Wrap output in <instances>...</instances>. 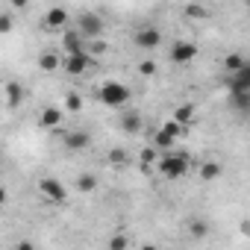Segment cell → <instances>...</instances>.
<instances>
[{
  "label": "cell",
  "mask_w": 250,
  "mask_h": 250,
  "mask_svg": "<svg viewBox=\"0 0 250 250\" xmlns=\"http://www.w3.org/2000/svg\"><path fill=\"white\" fill-rule=\"evenodd\" d=\"M188 168H191V159L186 153H165V156L156 159V171L165 180H180V177L188 174Z\"/></svg>",
  "instance_id": "1"
},
{
  "label": "cell",
  "mask_w": 250,
  "mask_h": 250,
  "mask_svg": "<svg viewBox=\"0 0 250 250\" xmlns=\"http://www.w3.org/2000/svg\"><path fill=\"white\" fill-rule=\"evenodd\" d=\"M97 94H100V103H106V106H124V103L130 100V88L124 85V83H118V80L103 83Z\"/></svg>",
  "instance_id": "2"
},
{
  "label": "cell",
  "mask_w": 250,
  "mask_h": 250,
  "mask_svg": "<svg viewBox=\"0 0 250 250\" xmlns=\"http://www.w3.org/2000/svg\"><path fill=\"white\" fill-rule=\"evenodd\" d=\"M77 33L85 39V44L88 42H97L103 36V18L94 15V12H83L80 15V24H77Z\"/></svg>",
  "instance_id": "3"
},
{
  "label": "cell",
  "mask_w": 250,
  "mask_h": 250,
  "mask_svg": "<svg viewBox=\"0 0 250 250\" xmlns=\"http://www.w3.org/2000/svg\"><path fill=\"white\" fill-rule=\"evenodd\" d=\"M39 194H42L44 200H50V203H65V197H68L65 186H62L59 180H53V177L39 180Z\"/></svg>",
  "instance_id": "4"
},
{
  "label": "cell",
  "mask_w": 250,
  "mask_h": 250,
  "mask_svg": "<svg viewBox=\"0 0 250 250\" xmlns=\"http://www.w3.org/2000/svg\"><path fill=\"white\" fill-rule=\"evenodd\" d=\"M91 56L88 53H77V56H62V68L59 71H65V74H71V77H83L88 68H91Z\"/></svg>",
  "instance_id": "5"
},
{
  "label": "cell",
  "mask_w": 250,
  "mask_h": 250,
  "mask_svg": "<svg viewBox=\"0 0 250 250\" xmlns=\"http://www.w3.org/2000/svg\"><path fill=\"white\" fill-rule=\"evenodd\" d=\"M133 42H136V47H142V50H156V47L162 44V33H159L156 27H139L136 36H133Z\"/></svg>",
  "instance_id": "6"
},
{
  "label": "cell",
  "mask_w": 250,
  "mask_h": 250,
  "mask_svg": "<svg viewBox=\"0 0 250 250\" xmlns=\"http://www.w3.org/2000/svg\"><path fill=\"white\" fill-rule=\"evenodd\" d=\"M194 56H197V44H194V42H174V47H171V62L188 65V62H194Z\"/></svg>",
  "instance_id": "7"
},
{
  "label": "cell",
  "mask_w": 250,
  "mask_h": 250,
  "mask_svg": "<svg viewBox=\"0 0 250 250\" xmlns=\"http://www.w3.org/2000/svg\"><path fill=\"white\" fill-rule=\"evenodd\" d=\"M65 24H68V9L50 6V9L44 12V27H47L50 33H65Z\"/></svg>",
  "instance_id": "8"
},
{
  "label": "cell",
  "mask_w": 250,
  "mask_h": 250,
  "mask_svg": "<svg viewBox=\"0 0 250 250\" xmlns=\"http://www.w3.org/2000/svg\"><path fill=\"white\" fill-rule=\"evenodd\" d=\"M85 39L77 33V30H65L62 33V50H65V56H77V53H85Z\"/></svg>",
  "instance_id": "9"
},
{
  "label": "cell",
  "mask_w": 250,
  "mask_h": 250,
  "mask_svg": "<svg viewBox=\"0 0 250 250\" xmlns=\"http://www.w3.org/2000/svg\"><path fill=\"white\" fill-rule=\"evenodd\" d=\"M59 68H62V53L47 50V53H42V56H39V71L53 74V71H59Z\"/></svg>",
  "instance_id": "10"
},
{
  "label": "cell",
  "mask_w": 250,
  "mask_h": 250,
  "mask_svg": "<svg viewBox=\"0 0 250 250\" xmlns=\"http://www.w3.org/2000/svg\"><path fill=\"white\" fill-rule=\"evenodd\" d=\"M62 115H65V112H62L59 106H47V109L42 112V118H39V121H42V127H47V130H56L59 124H62Z\"/></svg>",
  "instance_id": "11"
},
{
  "label": "cell",
  "mask_w": 250,
  "mask_h": 250,
  "mask_svg": "<svg viewBox=\"0 0 250 250\" xmlns=\"http://www.w3.org/2000/svg\"><path fill=\"white\" fill-rule=\"evenodd\" d=\"M21 100H24V85H21L18 80L6 83V106L15 109V106H21Z\"/></svg>",
  "instance_id": "12"
},
{
  "label": "cell",
  "mask_w": 250,
  "mask_h": 250,
  "mask_svg": "<svg viewBox=\"0 0 250 250\" xmlns=\"http://www.w3.org/2000/svg\"><path fill=\"white\" fill-rule=\"evenodd\" d=\"M88 142H91V136H88V133H83V130H77V133H68V136H65V147H68V150H85V147H88Z\"/></svg>",
  "instance_id": "13"
},
{
  "label": "cell",
  "mask_w": 250,
  "mask_h": 250,
  "mask_svg": "<svg viewBox=\"0 0 250 250\" xmlns=\"http://www.w3.org/2000/svg\"><path fill=\"white\" fill-rule=\"evenodd\" d=\"M229 88H238V91H250V65L238 68L229 80Z\"/></svg>",
  "instance_id": "14"
},
{
  "label": "cell",
  "mask_w": 250,
  "mask_h": 250,
  "mask_svg": "<svg viewBox=\"0 0 250 250\" xmlns=\"http://www.w3.org/2000/svg\"><path fill=\"white\" fill-rule=\"evenodd\" d=\"M171 121H177L180 124V127H191V124H194V106H177L174 109V115H171Z\"/></svg>",
  "instance_id": "15"
},
{
  "label": "cell",
  "mask_w": 250,
  "mask_h": 250,
  "mask_svg": "<svg viewBox=\"0 0 250 250\" xmlns=\"http://www.w3.org/2000/svg\"><path fill=\"white\" fill-rule=\"evenodd\" d=\"M121 130L136 136V133L142 130V115H139V112H127V115H121Z\"/></svg>",
  "instance_id": "16"
},
{
  "label": "cell",
  "mask_w": 250,
  "mask_h": 250,
  "mask_svg": "<svg viewBox=\"0 0 250 250\" xmlns=\"http://www.w3.org/2000/svg\"><path fill=\"white\" fill-rule=\"evenodd\" d=\"M229 100L238 112H247L250 109V91H238V88H229Z\"/></svg>",
  "instance_id": "17"
},
{
  "label": "cell",
  "mask_w": 250,
  "mask_h": 250,
  "mask_svg": "<svg viewBox=\"0 0 250 250\" xmlns=\"http://www.w3.org/2000/svg\"><path fill=\"white\" fill-rule=\"evenodd\" d=\"M174 145H177V142H174L165 130H156V133H153V142H150V147H153V150H171Z\"/></svg>",
  "instance_id": "18"
},
{
  "label": "cell",
  "mask_w": 250,
  "mask_h": 250,
  "mask_svg": "<svg viewBox=\"0 0 250 250\" xmlns=\"http://www.w3.org/2000/svg\"><path fill=\"white\" fill-rule=\"evenodd\" d=\"M109 250H127L130 247V235L127 232H115V235H109V244H106Z\"/></svg>",
  "instance_id": "19"
},
{
  "label": "cell",
  "mask_w": 250,
  "mask_h": 250,
  "mask_svg": "<svg viewBox=\"0 0 250 250\" xmlns=\"http://www.w3.org/2000/svg\"><path fill=\"white\" fill-rule=\"evenodd\" d=\"M215 177H221V165H218V162L200 165V180H215Z\"/></svg>",
  "instance_id": "20"
},
{
  "label": "cell",
  "mask_w": 250,
  "mask_h": 250,
  "mask_svg": "<svg viewBox=\"0 0 250 250\" xmlns=\"http://www.w3.org/2000/svg\"><path fill=\"white\" fill-rule=\"evenodd\" d=\"M162 130H165V133H168V136H171L174 142H180V139L186 136V127H180L177 121H165V127H162Z\"/></svg>",
  "instance_id": "21"
},
{
  "label": "cell",
  "mask_w": 250,
  "mask_h": 250,
  "mask_svg": "<svg viewBox=\"0 0 250 250\" xmlns=\"http://www.w3.org/2000/svg\"><path fill=\"white\" fill-rule=\"evenodd\" d=\"M244 65H247V62H244V56H238V53H229V56H227V62H224V68H227L229 74H235V71H238V68H244Z\"/></svg>",
  "instance_id": "22"
},
{
  "label": "cell",
  "mask_w": 250,
  "mask_h": 250,
  "mask_svg": "<svg viewBox=\"0 0 250 250\" xmlns=\"http://www.w3.org/2000/svg\"><path fill=\"white\" fill-rule=\"evenodd\" d=\"M77 188H80V191H94V188H97V177H94V174H83V177L77 180Z\"/></svg>",
  "instance_id": "23"
},
{
  "label": "cell",
  "mask_w": 250,
  "mask_h": 250,
  "mask_svg": "<svg viewBox=\"0 0 250 250\" xmlns=\"http://www.w3.org/2000/svg\"><path fill=\"white\" fill-rule=\"evenodd\" d=\"M65 109H68V112H80V109H83V97H80L77 91H71V94L65 97Z\"/></svg>",
  "instance_id": "24"
},
{
  "label": "cell",
  "mask_w": 250,
  "mask_h": 250,
  "mask_svg": "<svg viewBox=\"0 0 250 250\" xmlns=\"http://www.w3.org/2000/svg\"><path fill=\"white\" fill-rule=\"evenodd\" d=\"M206 232H209V224L206 221H191V235L194 238H203Z\"/></svg>",
  "instance_id": "25"
},
{
  "label": "cell",
  "mask_w": 250,
  "mask_h": 250,
  "mask_svg": "<svg viewBox=\"0 0 250 250\" xmlns=\"http://www.w3.org/2000/svg\"><path fill=\"white\" fill-rule=\"evenodd\" d=\"M124 162H127V153H124V150H109V165H124Z\"/></svg>",
  "instance_id": "26"
},
{
  "label": "cell",
  "mask_w": 250,
  "mask_h": 250,
  "mask_svg": "<svg viewBox=\"0 0 250 250\" xmlns=\"http://www.w3.org/2000/svg\"><path fill=\"white\" fill-rule=\"evenodd\" d=\"M139 74H142V77H153V74H156V62H150V59H145V62L139 65Z\"/></svg>",
  "instance_id": "27"
},
{
  "label": "cell",
  "mask_w": 250,
  "mask_h": 250,
  "mask_svg": "<svg viewBox=\"0 0 250 250\" xmlns=\"http://www.w3.org/2000/svg\"><path fill=\"white\" fill-rule=\"evenodd\" d=\"M142 165H156V150H153V147L142 150Z\"/></svg>",
  "instance_id": "28"
},
{
  "label": "cell",
  "mask_w": 250,
  "mask_h": 250,
  "mask_svg": "<svg viewBox=\"0 0 250 250\" xmlns=\"http://www.w3.org/2000/svg\"><path fill=\"white\" fill-rule=\"evenodd\" d=\"M12 30V15H0V36H6Z\"/></svg>",
  "instance_id": "29"
},
{
  "label": "cell",
  "mask_w": 250,
  "mask_h": 250,
  "mask_svg": "<svg viewBox=\"0 0 250 250\" xmlns=\"http://www.w3.org/2000/svg\"><path fill=\"white\" fill-rule=\"evenodd\" d=\"M186 12H188L191 18H206V9H203V6H186Z\"/></svg>",
  "instance_id": "30"
},
{
  "label": "cell",
  "mask_w": 250,
  "mask_h": 250,
  "mask_svg": "<svg viewBox=\"0 0 250 250\" xmlns=\"http://www.w3.org/2000/svg\"><path fill=\"white\" fill-rule=\"evenodd\" d=\"M12 250H36V244H33V241H27V238H24V241H18V244H15V247H12Z\"/></svg>",
  "instance_id": "31"
},
{
  "label": "cell",
  "mask_w": 250,
  "mask_h": 250,
  "mask_svg": "<svg viewBox=\"0 0 250 250\" xmlns=\"http://www.w3.org/2000/svg\"><path fill=\"white\" fill-rule=\"evenodd\" d=\"M6 197H9V194H6V188H3V186H0V206H3V203H6Z\"/></svg>",
  "instance_id": "32"
},
{
  "label": "cell",
  "mask_w": 250,
  "mask_h": 250,
  "mask_svg": "<svg viewBox=\"0 0 250 250\" xmlns=\"http://www.w3.org/2000/svg\"><path fill=\"white\" fill-rule=\"evenodd\" d=\"M139 250H159V247H156V244H142Z\"/></svg>",
  "instance_id": "33"
}]
</instances>
